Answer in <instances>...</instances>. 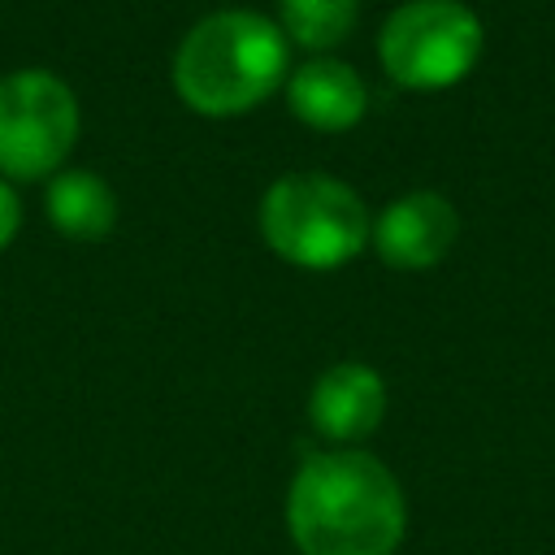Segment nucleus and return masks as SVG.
<instances>
[{
  "instance_id": "f257e3e1",
  "label": "nucleus",
  "mask_w": 555,
  "mask_h": 555,
  "mask_svg": "<svg viewBox=\"0 0 555 555\" xmlns=\"http://www.w3.org/2000/svg\"><path fill=\"white\" fill-rule=\"evenodd\" d=\"M286 529L299 555H395L408 529L403 486L369 451L308 455L286 490Z\"/></svg>"
},
{
  "instance_id": "f03ea898",
  "label": "nucleus",
  "mask_w": 555,
  "mask_h": 555,
  "mask_svg": "<svg viewBox=\"0 0 555 555\" xmlns=\"http://www.w3.org/2000/svg\"><path fill=\"white\" fill-rule=\"evenodd\" d=\"M286 78V35L251 9H225L195 22L173 56L178 95L204 117L256 108Z\"/></svg>"
},
{
  "instance_id": "7ed1b4c3",
  "label": "nucleus",
  "mask_w": 555,
  "mask_h": 555,
  "mask_svg": "<svg viewBox=\"0 0 555 555\" xmlns=\"http://www.w3.org/2000/svg\"><path fill=\"white\" fill-rule=\"evenodd\" d=\"M264 243L299 269H338L369 243L373 225L364 199L325 173H295L264 191L260 199Z\"/></svg>"
},
{
  "instance_id": "20e7f679",
  "label": "nucleus",
  "mask_w": 555,
  "mask_h": 555,
  "mask_svg": "<svg viewBox=\"0 0 555 555\" xmlns=\"http://www.w3.org/2000/svg\"><path fill=\"white\" fill-rule=\"evenodd\" d=\"M377 56L395 82L442 91L477 65L481 22L460 0H408L386 17Z\"/></svg>"
},
{
  "instance_id": "39448f33",
  "label": "nucleus",
  "mask_w": 555,
  "mask_h": 555,
  "mask_svg": "<svg viewBox=\"0 0 555 555\" xmlns=\"http://www.w3.org/2000/svg\"><path fill=\"white\" fill-rule=\"evenodd\" d=\"M78 139V100L48 69L0 78V173L48 178Z\"/></svg>"
},
{
  "instance_id": "423d86ee",
  "label": "nucleus",
  "mask_w": 555,
  "mask_h": 555,
  "mask_svg": "<svg viewBox=\"0 0 555 555\" xmlns=\"http://www.w3.org/2000/svg\"><path fill=\"white\" fill-rule=\"evenodd\" d=\"M455 234H460V217L451 199L438 191H412L386 204L369 238L390 269H429L451 251Z\"/></svg>"
},
{
  "instance_id": "0eeeda50",
  "label": "nucleus",
  "mask_w": 555,
  "mask_h": 555,
  "mask_svg": "<svg viewBox=\"0 0 555 555\" xmlns=\"http://www.w3.org/2000/svg\"><path fill=\"white\" fill-rule=\"evenodd\" d=\"M308 416L321 438L330 442H360L386 416V382L377 369L347 360L317 377L308 395Z\"/></svg>"
},
{
  "instance_id": "6e6552de",
  "label": "nucleus",
  "mask_w": 555,
  "mask_h": 555,
  "mask_svg": "<svg viewBox=\"0 0 555 555\" xmlns=\"http://www.w3.org/2000/svg\"><path fill=\"white\" fill-rule=\"evenodd\" d=\"M286 100L295 108V117L312 130H347L364 117L369 108V91L360 82V74L347 61H308L291 74Z\"/></svg>"
},
{
  "instance_id": "1a4fd4ad",
  "label": "nucleus",
  "mask_w": 555,
  "mask_h": 555,
  "mask_svg": "<svg viewBox=\"0 0 555 555\" xmlns=\"http://www.w3.org/2000/svg\"><path fill=\"white\" fill-rule=\"evenodd\" d=\"M48 217L65 238H100L117 221V195L91 169H65L48 182Z\"/></svg>"
},
{
  "instance_id": "9d476101",
  "label": "nucleus",
  "mask_w": 555,
  "mask_h": 555,
  "mask_svg": "<svg viewBox=\"0 0 555 555\" xmlns=\"http://www.w3.org/2000/svg\"><path fill=\"white\" fill-rule=\"evenodd\" d=\"M360 0H282V35L321 52L351 35Z\"/></svg>"
},
{
  "instance_id": "9b49d317",
  "label": "nucleus",
  "mask_w": 555,
  "mask_h": 555,
  "mask_svg": "<svg viewBox=\"0 0 555 555\" xmlns=\"http://www.w3.org/2000/svg\"><path fill=\"white\" fill-rule=\"evenodd\" d=\"M17 221H22V208H17V195L9 182H0V251L13 243L17 234Z\"/></svg>"
}]
</instances>
